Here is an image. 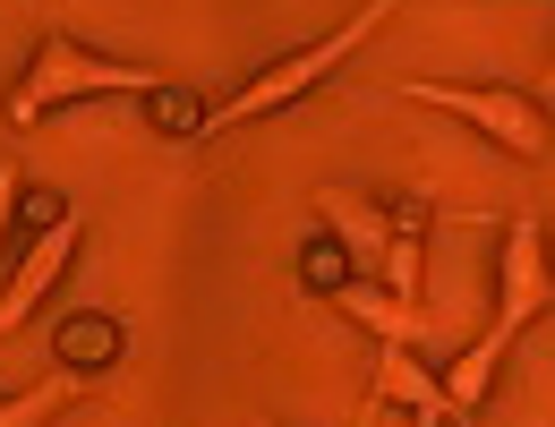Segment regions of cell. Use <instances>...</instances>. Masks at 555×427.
<instances>
[{
    "label": "cell",
    "instance_id": "cell-2",
    "mask_svg": "<svg viewBox=\"0 0 555 427\" xmlns=\"http://www.w3.org/2000/svg\"><path fill=\"white\" fill-rule=\"evenodd\" d=\"M393 9H402V0H359L343 26H325L317 43H299V52L266 61V69L248 77L231 103H206V138H231V129H248V120H274V112H291V103H308L325 77L350 69V61H359V52H367V43L393 26Z\"/></svg>",
    "mask_w": 555,
    "mask_h": 427
},
{
    "label": "cell",
    "instance_id": "cell-13",
    "mask_svg": "<svg viewBox=\"0 0 555 427\" xmlns=\"http://www.w3.org/2000/svg\"><path fill=\"white\" fill-rule=\"evenodd\" d=\"M17 206H26V180H17V163H0V240H9Z\"/></svg>",
    "mask_w": 555,
    "mask_h": 427
},
{
    "label": "cell",
    "instance_id": "cell-11",
    "mask_svg": "<svg viewBox=\"0 0 555 427\" xmlns=\"http://www.w3.org/2000/svg\"><path fill=\"white\" fill-rule=\"evenodd\" d=\"M145 112H154V129H163V138H206V103H197V94H180V86H154V94H145Z\"/></svg>",
    "mask_w": 555,
    "mask_h": 427
},
{
    "label": "cell",
    "instance_id": "cell-5",
    "mask_svg": "<svg viewBox=\"0 0 555 427\" xmlns=\"http://www.w3.org/2000/svg\"><path fill=\"white\" fill-rule=\"evenodd\" d=\"M77 240H86V222H77L69 206H52V214H43V231L26 240L17 274H9V290H0V342H9V334H17V325H26V316H35L43 299H52V290H61V274L77 266Z\"/></svg>",
    "mask_w": 555,
    "mask_h": 427
},
{
    "label": "cell",
    "instance_id": "cell-12",
    "mask_svg": "<svg viewBox=\"0 0 555 427\" xmlns=\"http://www.w3.org/2000/svg\"><path fill=\"white\" fill-rule=\"evenodd\" d=\"M343 283H350V257L334 248V240H317V248H308V290H317V299H334Z\"/></svg>",
    "mask_w": 555,
    "mask_h": 427
},
{
    "label": "cell",
    "instance_id": "cell-10",
    "mask_svg": "<svg viewBox=\"0 0 555 427\" xmlns=\"http://www.w3.org/2000/svg\"><path fill=\"white\" fill-rule=\"evenodd\" d=\"M52 351H61V367H69V376L112 367V359H120V325H112V316H69V325L52 334Z\"/></svg>",
    "mask_w": 555,
    "mask_h": 427
},
{
    "label": "cell",
    "instance_id": "cell-1",
    "mask_svg": "<svg viewBox=\"0 0 555 427\" xmlns=\"http://www.w3.org/2000/svg\"><path fill=\"white\" fill-rule=\"evenodd\" d=\"M555 308V257H547V222L539 214H513L504 222V266H495V325H487L470 351L444 367V402H453V419H470L487 402V385H495V367L504 351L539 325Z\"/></svg>",
    "mask_w": 555,
    "mask_h": 427
},
{
    "label": "cell",
    "instance_id": "cell-15",
    "mask_svg": "<svg viewBox=\"0 0 555 427\" xmlns=\"http://www.w3.org/2000/svg\"><path fill=\"white\" fill-rule=\"evenodd\" d=\"M539 103H555V69H547V86H539Z\"/></svg>",
    "mask_w": 555,
    "mask_h": 427
},
{
    "label": "cell",
    "instance_id": "cell-7",
    "mask_svg": "<svg viewBox=\"0 0 555 427\" xmlns=\"http://www.w3.org/2000/svg\"><path fill=\"white\" fill-rule=\"evenodd\" d=\"M317 214H325V240L350 257V274L359 266H376V248H385V206H367V197H350V189H317Z\"/></svg>",
    "mask_w": 555,
    "mask_h": 427
},
{
    "label": "cell",
    "instance_id": "cell-8",
    "mask_svg": "<svg viewBox=\"0 0 555 427\" xmlns=\"http://www.w3.org/2000/svg\"><path fill=\"white\" fill-rule=\"evenodd\" d=\"M334 308H343L350 325H367L376 342H418V308H411V299H393V290L376 283V274H367V283L350 274V283L334 290Z\"/></svg>",
    "mask_w": 555,
    "mask_h": 427
},
{
    "label": "cell",
    "instance_id": "cell-3",
    "mask_svg": "<svg viewBox=\"0 0 555 427\" xmlns=\"http://www.w3.org/2000/svg\"><path fill=\"white\" fill-rule=\"evenodd\" d=\"M103 94L145 103V94H154V69H129V61H112V52L77 43V35H43L35 61H26L17 86H9V129H43L52 112H69V103H103Z\"/></svg>",
    "mask_w": 555,
    "mask_h": 427
},
{
    "label": "cell",
    "instance_id": "cell-16",
    "mask_svg": "<svg viewBox=\"0 0 555 427\" xmlns=\"http://www.w3.org/2000/svg\"><path fill=\"white\" fill-rule=\"evenodd\" d=\"M547 257H555V240H547Z\"/></svg>",
    "mask_w": 555,
    "mask_h": 427
},
{
    "label": "cell",
    "instance_id": "cell-6",
    "mask_svg": "<svg viewBox=\"0 0 555 427\" xmlns=\"http://www.w3.org/2000/svg\"><path fill=\"white\" fill-rule=\"evenodd\" d=\"M376 402L411 411L418 427H453V402H444V376L411 351V342H376Z\"/></svg>",
    "mask_w": 555,
    "mask_h": 427
},
{
    "label": "cell",
    "instance_id": "cell-14",
    "mask_svg": "<svg viewBox=\"0 0 555 427\" xmlns=\"http://www.w3.org/2000/svg\"><path fill=\"white\" fill-rule=\"evenodd\" d=\"M376 411H385V402L367 393V411H350V427H376ZM248 427H282V419H248Z\"/></svg>",
    "mask_w": 555,
    "mask_h": 427
},
{
    "label": "cell",
    "instance_id": "cell-4",
    "mask_svg": "<svg viewBox=\"0 0 555 427\" xmlns=\"http://www.w3.org/2000/svg\"><path fill=\"white\" fill-rule=\"evenodd\" d=\"M402 103H427V112H453L462 129H479L495 154H513V163H547L555 154V120L539 94H521V86H453V77H411V86H393Z\"/></svg>",
    "mask_w": 555,
    "mask_h": 427
},
{
    "label": "cell",
    "instance_id": "cell-9",
    "mask_svg": "<svg viewBox=\"0 0 555 427\" xmlns=\"http://www.w3.org/2000/svg\"><path fill=\"white\" fill-rule=\"evenodd\" d=\"M69 393H77V376H69V367H52V376L0 393V427H52L61 411H69Z\"/></svg>",
    "mask_w": 555,
    "mask_h": 427
}]
</instances>
